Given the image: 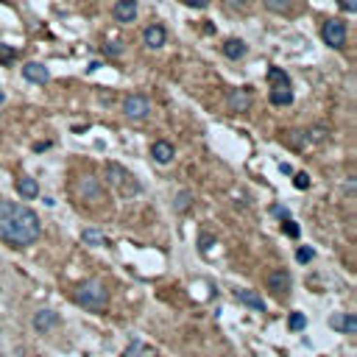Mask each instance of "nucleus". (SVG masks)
<instances>
[{"mask_svg": "<svg viewBox=\"0 0 357 357\" xmlns=\"http://www.w3.org/2000/svg\"><path fill=\"white\" fill-rule=\"evenodd\" d=\"M39 234L42 221L31 207L0 198V243H6L9 248H25L36 243Z\"/></svg>", "mask_w": 357, "mask_h": 357, "instance_id": "obj_1", "label": "nucleus"}, {"mask_svg": "<svg viewBox=\"0 0 357 357\" xmlns=\"http://www.w3.org/2000/svg\"><path fill=\"white\" fill-rule=\"evenodd\" d=\"M76 301L89 312H103L106 310V304H109V290L103 288L100 282H84L81 288L76 290Z\"/></svg>", "mask_w": 357, "mask_h": 357, "instance_id": "obj_2", "label": "nucleus"}, {"mask_svg": "<svg viewBox=\"0 0 357 357\" xmlns=\"http://www.w3.org/2000/svg\"><path fill=\"white\" fill-rule=\"evenodd\" d=\"M106 176H109V184L120 195H126V198H131V195H137L140 190H143V184L137 181V176L134 173H129L123 165H117V162H109L106 165Z\"/></svg>", "mask_w": 357, "mask_h": 357, "instance_id": "obj_3", "label": "nucleus"}, {"mask_svg": "<svg viewBox=\"0 0 357 357\" xmlns=\"http://www.w3.org/2000/svg\"><path fill=\"white\" fill-rule=\"evenodd\" d=\"M346 22L343 20H326L321 28V39L324 45H329V48H343L346 45Z\"/></svg>", "mask_w": 357, "mask_h": 357, "instance_id": "obj_4", "label": "nucleus"}, {"mask_svg": "<svg viewBox=\"0 0 357 357\" xmlns=\"http://www.w3.org/2000/svg\"><path fill=\"white\" fill-rule=\"evenodd\" d=\"M123 114L129 120H145L151 114V100L145 98V95H129V98L123 100Z\"/></svg>", "mask_w": 357, "mask_h": 357, "instance_id": "obj_5", "label": "nucleus"}, {"mask_svg": "<svg viewBox=\"0 0 357 357\" xmlns=\"http://www.w3.org/2000/svg\"><path fill=\"white\" fill-rule=\"evenodd\" d=\"M268 290L274 293V296H285V293H290V288H293V279H290V271H285V268H276V271H271L265 279Z\"/></svg>", "mask_w": 357, "mask_h": 357, "instance_id": "obj_6", "label": "nucleus"}, {"mask_svg": "<svg viewBox=\"0 0 357 357\" xmlns=\"http://www.w3.org/2000/svg\"><path fill=\"white\" fill-rule=\"evenodd\" d=\"M226 106H229V112H234V114H243V112L251 109V92H248V87L245 89H229V92H226Z\"/></svg>", "mask_w": 357, "mask_h": 357, "instance_id": "obj_7", "label": "nucleus"}, {"mask_svg": "<svg viewBox=\"0 0 357 357\" xmlns=\"http://www.w3.org/2000/svg\"><path fill=\"white\" fill-rule=\"evenodd\" d=\"M78 195L84 201H103V187L95 176H84L78 181Z\"/></svg>", "mask_w": 357, "mask_h": 357, "instance_id": "obj_8", "label": "nucleus"}, {"mask_svg": "<svg viewBox=\"0 0 357 357\" xmlns=\"http://www.w3.org/2000/svg\"><path fill=\"white\" fill-rule=\"evenodd\" d=\"M112 17L117 22H134L137 20V0H117L112 6Z\"/></svg>", "mask_w": 357, "mask_h": 357, "instance_id": "obj_9", "label": "nucleus"}, {"mask_svg": "<svg viewBox=\"0 0 357 357\" xmlns=\"http://www.w3.org/2000/svg\"><path fill=\"white\" fill-rule=\"evenodd\" d=\"M143 42L151 48V50H156V48H162V45L167 42V31L165 25H159V22H154V25H148L143 31Z\"/></svg>", "mask_w": 357, "mask_h": 357, "instance_id": "obj_10", "label": "nucleus"}, {"mask_svg": "<svg viewBox=\"0 0 357 357\" xmlns=\"http://www.w3.org/2000/svg\"><path fill=\"white\" fill-rule=\"evenodd\" d=\"M22 78H28L33 84H48V81H50V73H48V67L39 65V62H25V65H22Z\"/></svg>", "mask_w": 357, "mask_h": 357, "instance_id": "obj_11", "label": "nucleus"}, {"mask_svg": "<svg viewBox=\"0 0 357 357\" xmlns=\"http://www.w3.org/2000/svg\"><path fill=\"white\" fill-rule=\"evenodd\" d=\"M53 326H59V312H53V310H39L36 315H33V329H36L39 335L50 332Z\"/></svg>", "mask_w": 357, "mask_h": 357, "instance_id": "obj_12", "label": "nucleus"}, {"mask_svg": "<svg viewBox=\"0 0 357 357\" xmlns=\"http://www.w3.org/2000/svg\"><path fill=\"white\" fill-rule=\"evenodd\" d=\"M151 156H154L159 165H170L173 156H176V148L167 143V140H156V143L151 145Z\"/></svg>", "mask_w": 357, "mask_h": 357, "instance_id": "obj_13", "label": "nucleus"}, {"mask_svg": "<svg viewBox=\"0 0 357 357\" xmlns=\"http://www.w3.org/2000/svg\"><path fill=\"white\" fill-rule=\"evenodd\" d=\"M234 296H237V301H240V304L251 307L254 312H265V301L260 299L254 290H234Z\"/></svg>", "mask_w": 357, "mask_h": 357, "instance_id": "obj_14", "label": "nucleus"}, {"mask_svg": "<svg viewBox=\"0 0 357 357\" xmlns=\"http://www.w3.org/2000/svg\"><path fill=\"white\" fill-rule=\"evenodd\" d=\"M221 50H223V56H226V59H234V62H237V59H243V56H245V50H248V48H245L243 39H226V42L221 45Z\"/></svg>", "mask_w": 357, "mask_h": 357, "instance_id": "obj_15", "label": "nucleus"}, {"mask_svg": "<svg viewBox=\"0 0 357 357\" xmlns=\"http://www.w3.org/2000/svg\"><path fill=\"white\" fill-rule=\"evenodd\" d=\"M17 193H20L25 201H31V198H36L39 195V184H36V178H31V176H22L20 181H17Z\"/></svg>", "mask_w": 357, "mask_h": 357, "instance_id": "obj_16", "label": "nucleus"}, {"mask_svg": "<svg viewBox=\"0 0 357 357\" xmlns=\"http://www.w3.org/2000/svg\"><path fill=\"white\" fill-rule=\"evenodd\" d=\"M268 98H271L274 106H290V103H293V89L290 87H274Z\"/></svg>", "mask_w": 357, "mask_h": 357, "instance_id": "obj_17", "label": "nucleus"}, {"mask_svg": "<svg viewBox=\"0 0 357 357\" xmlns=\"http://www.w3.org/2000/svg\"><path fill=\"white\" fill-rule=\"evenodd\" d=\"M265 78L274 84V87H290V76L282 70V67H268Z\"/></svg>", "mask_w": 357, "mask_h": 357, "instance_id": "obj_18", "label": "nucleus"}, {"mask_svg": "<svg viewBox=\"0 0 357 357\" xmlns=\"http://www.w3.org/2000/svg\"><path fill=\"white\" fill-rule=\"evenodd\" d=\"M190 207H193V193H190V190H181L176 198H173V210L184 212V210H190Z\"/></svg>", "mask_w": 357, "mask_h": 357, "instance_id": "obj_19", "label": "nucleus"}, {"mask_svg": "<svg viewBox=\"0 0 357 357\" xmlns=\"http://www.w3.org/2000/svg\"><path fill=\"white\" fill-rule=\"evenodd\" d=\"M81 240L87 245H106V237H103L98 229H84V232H81Z\"/></svg>", "mask_w": 357, "mask_h": 357, "instance_id": "obj_20", "label": "nucleus"}, {"mask_svg": "<svg viewBox=\"0 0 357 357\" xmlns=\"http://www.w3.org/2000/svg\"><path fill=\"white\" fill-rule=\"evenodd\" d=\"M288 326L293 329V332H301V329L307 326V315H304V312H290V318H288Z\"/></svg>", "mask_w": 357, "mask_h": 357, "instance_id": "obj_21", "label": "nucleus"}, {"mask_svg": "<svg viewBox=\"0 0 357 357\" xmlns=\"http://www.w3.org/2000/svg\"><path fill=\"white\" fill-rule=\"evenodd\" d=\"M285 134H290V137H285V143L290 145V148H304L307 145V137H304V131H285Z\"/></svg>", "mask_w": 357, "mask_h": 357, "instance_id": "obj_22", "label": "nucleus"}, {"mask_svg": "<svg viewBox=\"0 0 357 357\" xmlns=\"http://www.w3.org/2000/svg\"><path fill=\"white\" fill-rule=\"evenodd\" d=\"M290 3H293V0H262V6H265L268 11H276V14H285V11L290 9Z\"/></svg>", "mask_w": 357, "mask_h": 357, "instance_id": "obj_23", "label": "nucleus"}, {"mask_svg": "<svg viewBox=\"0 0 357 357\" xmlns=\"http://www.w3.org/2000/svg\"><path fill=\"white\" fill-rule=\"evenodd\" d=\"M143 355H148V349H145L143 341H134V343H129V346H126V352H123V357H143Z\"/></svg>", "mask_w": 357, "mask_h": 357, "instance_id": "obj_24", "label": "nucleus"}, {"mask_svg": "<svg viewBox=\"0 0 357 357\" xmlns=\"http://www.w3.org/2000/svg\"><path fill=\"white\" fill-rule=\"evenodd\" d=\"M341 332H343V335H357V315L346 312V315H343V324H341Z\"/></svg>", "mask_w": 357, "mask_h": 357, "instance_id": "obj_25", "label": "nucleus"}, {"mask_svg": "<svg viewBox=\"0 0 357 357\" xmlns=\"http://www.w3.org/2000/svg\"><path fill=\"white\" fill-rule=\"evenodd\" d=\"M14 59H17V50H14V48H9V45H0V62L11 65Z\"/></svg>", "mask_w": 357, "mask_h": 357, "instance_id": "obj_26", "label": "nucleus"}, {"mask_svg": "<svg viewBox=\"0 0 357 357\" xmlns=\"http://www.w3.org/2000/svg\"><path fill=\"white\" fill-rule=\"evenodd\" d=\"M312 257H315V251H312L310 245H301L299 251H296V260H299V262H310Z\"/></svg>", "mask_w": 357, "mask_h": 357, "instance_id": "obj_27", "label": "nucleus"}, {"mask_svg": "<svg viewBox=\"0 0 357 357\" xmlns=\"http://www.w3.org/2000/svg\"><path fill=\"white\" fill-rule=\"evenodd\" d=\"M282 229H285V234H290V237H299V234H301V229L296 226L293 218H285V226H282Z\"/></svg>", "mask_w": 357, "mask_h": 357, "instance_id": "obj_28", "label": "nucleus"}, {"mask_svg": "<svg viewBox=\"0 0 357 357\" xmlns=\"http://www.w3.org/2000/svg\"><path fill=\"white\" fill-rule=\"evenodd\" d=\"M293 184H296V190H307L310 187V176H307V173H296V176H293Z\"/></svg>", "mask_w": 357, "mask_h": 357, "instance_id": "obj_29", "label": "nucleus"}, {"mask_svg": "<svg viewBox=\"0 0 357 357\" xmlns=\"http://www.w3.org/2000/svg\"><path fill=\"white\" fill-rule=\"evenodd\" d=\"M106 53H109V56H120L123 53V45L120 42H109V45H106Z\"/></svg>", "mask_w": 357, "mask_h": 357, "instance_id": "obj_30", "label": "nucleus"}, {"mask_svg": "<svg viewBox=\"0 0 357 357\" xmlns=\"http://www.w3.org/2000/svg\"><path fill=\"white\" fill-rule=\"evenodd\" d=\"M271 212H274L276 218H290V212L285 210V207H271Z\"/></svg>", "mask_w": 357, "mask_h": 357, "instance_id": "obj_31", "label": "nucleus"}, {"mask_svg": "<svg viewBox=\"0 0 357 357\" xmlns=\"http://www.w3.org/2000/svg\"><path fill=\"white\" fill-rule=\"evenodd\" d=\"M341 324H343V315H332V318H329V326H332V329H341Z\"/></svg>", "mask_w": 357, "mask_h": 357, "instance_id": "obj_32", "label": "nucleus"}, {"mask_svg": "<svg viewBox=\"0 0 357 357\" xmlns=\"http://www.w3.org/2000/svg\"><path fill=\"white\" fill-rule=\"evenodd\" d=\"M248 0H226V6H232V9H243Z\"/></svg>", "mask_w": 357, "mask_h": 357, "instance_id": "obj_33", "label": "nucleus"}, {"mask_svg": "<svg viewBox=\"0 0 357 357\" xmlns=\"http://www.w3.org/2000/svg\"><path fill=\"white\" fill-rule=\"evenodd\" d=\"M184 3H187V6H195V9H204L210 0H184Z\"/></svg>", "mask_w": 357, "mask_h": 357, "instance_id": "obj_34", "label": "nucleus"}, {"mask_svg": "<svg viewBox=\"0 0 357 357\" xmlns=\"http://www.w3.org/2000/svg\"><path fill=\"white\" fill-rule=\"evenodd\" d=\"M198 243H215V237H212V234H204V237H198ZM207 248H210V245H207ZM207 248H204V251H207Z\"/></svg>", "mask_w": 357, "mask_h": 357, "instance_id": "obj_35", "label": "nucleus"}, {"mask_svg": "<svg viewBox=\"0 0 357 357\" xmlns=\"http://www.w3.org/2000/svg\"><path fill=\"white\" fill-rule=\"evenodd\" d=\"M341 6H343L346 11H355V9H357V6L352 3V0H341Z\"/></svg>", "mask_w": 357, "mask_h": 357, "instance_id": "obj_36", "label": "nucleus"}]
</instances>
